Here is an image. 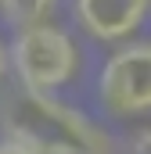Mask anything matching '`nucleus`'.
Segmentation results:
<instances>
[{"label":"nucleus","mask_w":151,"mask_h":154,"mask_svg":"<svg viewBox=\"0 0 151 154\" xmlns=\"http://www.w3.org/2000/svg\"><path fill=\"white\" fill-rule=\"evenodd\" d=\"M101 100L115 115L151 111V39L119 47L101 68Z\"/></svg>","instance_id":"7ed1b4c3"},{"label":"nucleus","mask_w":151,"mask_h":154,"mask_svg":"<svg viewBox=\"0 0 151 154\" xmlns=\"http://www.w3.org/2000/svg\"><path fill=\"white\" fill-rule=\"evenodd\" d=\"M11 140L29 143L36 154H97L104 140L90 129V122L69 108L54 104L50 93L22 90V100L7 118Z\"/></svg>","instance_id":"f257e3e1"},{"label":"nucleus","mask_w":151,"mask_h":154,"mask_svg":"<svg viewBox=\"0 0 151 154\" xmlns=\"http://www.w3.org/2000/svg\"><path fill=\"white\" fill-rule=\"evenodd\" d=\"M54 0H0V14L11 22V25H33V22H43L50 14Z\"/></svg>","instance_id":"39448f33"},{"label":"nucleus","mask_w":151,"mask_h":154,"mask_svg":"<svg viewBox=\"0 0 151 154\" xmlns=\"http://www.w3.org/2000/svg\"><path fill=\"white\" fill-rule=\"evenodd\" d=\"M4 72H7V50L0 47V79H4Z\"/></svg>","instance_id":"6e6552de"},{"label":"nucleus","mask_w":151,"mask_h":154,"mask_svg":"<svg viewBox=\"0 0 151 154\" xmlns=\"http://www.w3.org/2000/svg\"><path fill=\"white\" fill-rule=\"evenodd\" d=\"M0 154H36L29 143H22V140H4L0 143Z\"/></svg>","instance_id":"423d86ee"},{"label":"nucleus","mask_w":151,"mask_h":154,"mask_svg":"<svg viewBox=\"0 0 151 154\" xmlns=\"http://www.w3.org/2000/svg\"><path fill=\"white\" fill-rule=\"evenodd\" d=\"M133 154H151V129H144V133L137 136V143H133Z\"/></svg>","instance_id":"0eeeda50"},{"label":"nucleus","mask_w":151,"mask_h":154,"mask_svg":"<svg viewBox=\"0 0 151 154\" xmlns=\"http://www.w3.org/2000/svg\"><path fill=\"white\" fill-rule=\"evenodd\" d=\"M11 57H14L22 90H29V93H50V90L65 86L79 68V50H76L72 36L65 29L50 25L47 18L22 25Z\"/></svg>","instance_id":"f03ea898"},{"label":"nucleus","mask_w":151,"mask_h":154,"mask_svg":"<svg viewBox=\"0 0 151 154\" xmlns=\"http://www.w3.org/2000/svg\"><path fill=\"white\" fill-rule=\"evenodd\" d=\"M148 7L151 0H76V18L94 39L119 43L140 29Z\"/></svg>","instance_id":"20e7f679"}]
</instances>
